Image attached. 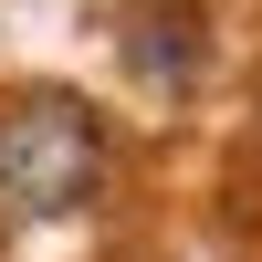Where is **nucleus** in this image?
I'll return each mask as SVG.
<instances>
[{"mask_svg": "<svg viewBox=\"0 0 262 262\" xmlns=\"http://www.w3.org/2000/svg\"><path fill=\"white\" fill-rule=\"evenodd\" d=\"M105 189V126L74 95L0 105V221H74Z\"/></svg>", "mask_w": 262, "mask_h": 262, "instance_id": "f257e3e1", "label": "nucleus"}, {"mask_svg": "<svg viewBox=\"0 0 262 262\" xmlns=\"http://www.w3.org/2000/svg\"><path fill=\"white\" fill-rule=\"evenodd\" d=\"M126 63H137L158 95H189L210 63V32H200V0H137V21H126Z\"/></svg>", "mask_w": 262, "mask_h": 262, "instance_id": "f03ea898", "label": "nucleus"}]
</instances>
